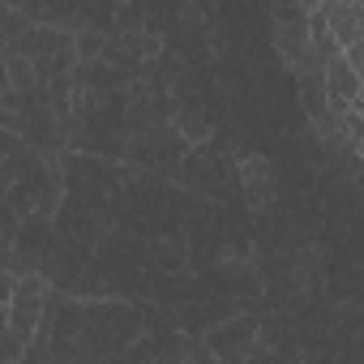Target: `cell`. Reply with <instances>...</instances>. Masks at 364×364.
I'll list each match as a JSON object with an SVG mask.
<instances>
[{"mask_svg":"<svg viewBox=\"0 0 364 364\" xmlns=\"http://www.w3.org/2000/svg\"><path fill=\"white\" fill-rule=\"evenodd\" d=\"M274 31H279V48H283L287 65H296V69H317V65H313V52H309V9L279 5V9H274Z\"/></svg>","mask_w":364,"mask_h":364,"instance_id":"cell-2","label":"cell"},{"mask_svg":"<svg viewBox=\"0 0 364 364\" xmlns=\"http://www.w3.org/2000/svg\"><path fill=\"white\" fill-rule=\"evenodd\" d=\"M39 304H43V283H39V279L14 283V296H9L5 321H9V330H14L18 343L31 338V330H35V321H39Z\"/></svg>","mask_w":364,"mask_h":364,"instance_id":"cell-3","label":"cell"},{"mask_svg":"<svg viewBox=\"0 0 364 364\" xmlns=\"http://www.w3.org/2000/svg\"><path fill=\"white\" fill-rule=\"evenodd\" d=\"M313 9H317L321 26L330 31L334 48L351 65H360V5H351V0H330V5H313Z\"/></svg>","mask_w":364,"mask_h":364,"instance_id":"cell-1","label":"cell"},{"mask_svg":"<svg viewBox=\"0 0 364 364\" xmlns=\"http://www.w3.org/2000/svg\"><path fill=\"white\" fill-rule=\"evenodd\" d=\"M5 90H9V69H5V60H0V99H5Z\"/></svg>","mask_w":364,"mask_h":364,"instance_id":"cell-4","label":"cell"}]
</instances>
